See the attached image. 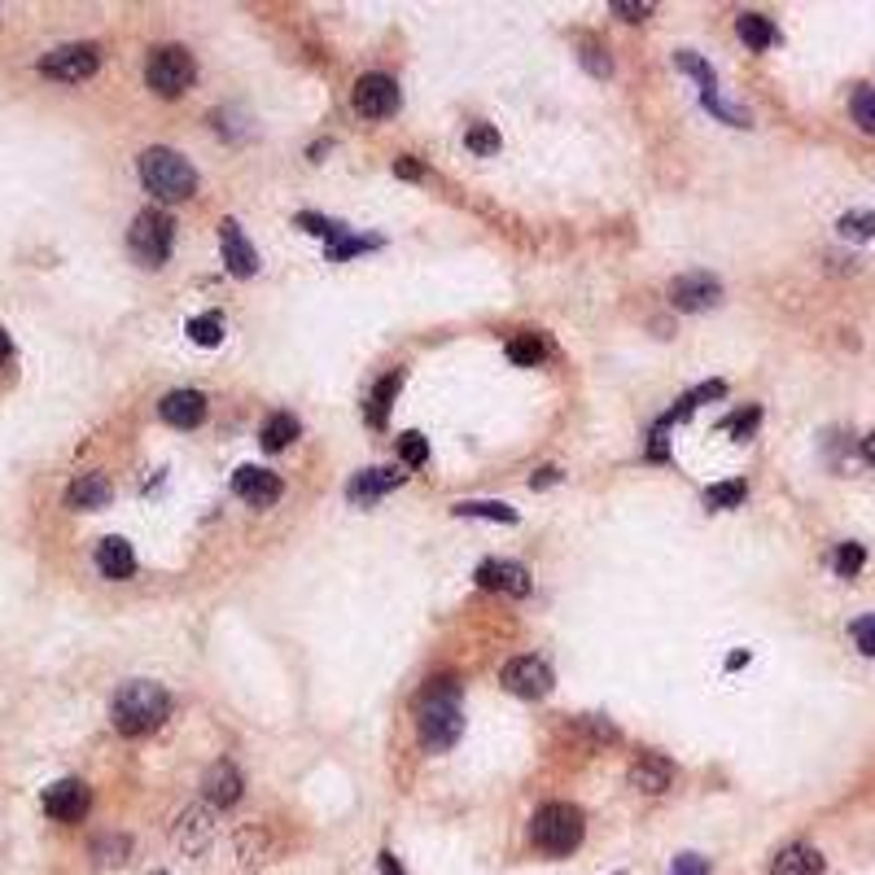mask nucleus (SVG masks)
I'll return each mask as SVG.
<instances>
[{"label": "nucleus", "mask_w": 875, "mask_h": 875, "mask_svg": "<svg viewBox=\"0 0 875 875\" xmlns=\"http://www.w3.org/2000/svg\"><path fill=\"white\" fill-rule=\"evenodd\" d=\"M416 731L430 753H446L460 731H464V710H460V683L455 678H434L416 696Z\"/></svg>", "instance_id": "obj_1"}, {"label": "nucleus", "mask_w": 875, "mask_h": 875, "mask_svg": "<svg viewBox=\"0 0 875 875\" xmlns=\"http://www.w3.org/2000/svg\"><path fill=\"white\" fill-rule=\"evenodd\" d=\"M171 714V696L162 683H149V678H132L114 692V705H110V718H114V731L119 735H149L167 723Z\"/></svg>", "instance_id": "obj_2"}, {"label": "nucleus", "mask_w": 875, "mask_h": 875, "mask_svg": "<svg viewBox=\"0 0 875 875\" xmlns=\"http://www.w3.org/2000/svg\"><path fill=\"white\" fill-rule=\"evenodd\" d=\"M137 171H141V184H145L158 202H184V198L198 193V171L189 167V158H180L175 149L167 145L145 149L141 162H137Z\"/></svg>", "instance_id": "obj_3"}, {"label": "nucleus", "mask_w": 875, "mask_h": 875, "mask_svg": "<svg viewBox=\"0 0 875 875\" xmlns=\"http://www.w3.org/2000/svg\"><path fill=\"white\" fill-rule=\"evenodd\" d=\"M583 836H586L583 809L570 802L543 805V809H534V818H530V841H534V849H543L547 858L574 854V849L583 845Z\"/></svg>", "instance_id": "obj_4"}, {"label": "nucleus", "mask_w": 875, "mask_h": 875, "mask_svg": "<svg viewBox=\"0 0 875 875\" xmlns=\"http://www.w3.org/2000/svg\"><path fill=\"white\" fill-rule=\"evenodd\" d=\"M171 245H175V219L167 211H141L132 219V232H128V250L141 268H162L171 259Z\"/></svg>", "instance_id": "obj_5"}, {"label": "nucleus", "mask_w": 875, "mask_h": 875, "mask_svg": "<svg viewBox=\"0 0 875 875\" xmlns=\"http://www.w3.org/2000/svg\"><path fill=\"white\" fill-rule=\"evenodd\" d=\"M145 79L158 97H184L193 88V79H198V62H193V53L184 44H162V49L149 53Z\"/></svg>", "instance_id": "obj_6"}, {"label": "nucleus", "mask_w": 875, "mask_h": 875, "mask_svg": "<svg viewBox=\"0 0 875 875\" xmlns=\"http://www.w3.org/2000/svg\"><path fill=\"white\" fill-rule=\"evenodd\" d=\"M101 67V49L97 44H62L53 53L40 58V74L58 79V83H79V79H92Z\"/></svg>", "instance_id": "obj_7"}, {"label": "nucleus", "mask_w": 875, "mask_h": 875, "mask_svg": "<svg viewBox=\"0 0 875 875\" xmlns=\"http://www.w3.org/2000/svg\"><path fill=\"white\" fill-rule=\"evenodd\" d=\"M552 670H547V661H539V656H512L509 665H504V687H509L512 696H525V701H543L547 692H552Z\"/></svg>", "instance_id": "obj_8"}, {"label": "nucleus", "mask_w": 875, "mask_h": 875, "mask_svg": "<svg viewBox=\"0 0 875 875\" xmlns=\"http://www.w3.org/2000/svg\"><path fill=\"white\" fill-rule=\"evenodd\" d=\"M399 105H403V97H399V83L390 74L381 71L360 74V83H355V110L364 119H390Z\"/></svg>", "instance_id": "obj_9"}, {"label": "nucleus", "mask_w": 875, "mask_h": 875, "mask_svg": "<svg viewBox=\"0 0 875 875\" xmlns=\"http://www.w3.org/2000/svg\"><path fill=\"white\" fill-rule=\"evenodd\" d=\"M232 491H237V500H245L250 509H272L276 500H281V491H285V482L272 473V469H259V464H241L237 473H232Z\"/></svg>", "instance_id": "obj_10"}, {"label": "nucleus", "mask_w": 875, "mask_h": 875, "mask_svg": "<svg viewBox=\"0 0 875 875\" xmlns=\"http://www.w3.org/2000/svg\"><path fill=\"white\" fill-rule=\"evenodd\" d=\"M718 298H723V285L710 272H687V276H674L670 281L674 311H710V306H718Z\"/></svg>", "instance_id": "obj_11"}, {"label": "nucleus", "mask_w": 875, "mask_h": 875, "mask_svg": "<svg viewBox=\"0 0 875 875\" xmlns=\"http://www.w3.org/2000/svg\"><path fill=\"white\" fill-rule=\"evenodd\" d=\"M88 805H92V793L83 780H58L44 788V814L58 823H79L88 814Z\"/></svg>", "instance_id": "obj_12"}, {"label": "nucleus", "mask_w": 875, "mask_h": 875, "mask_svg": "<svg viewBox=\"0 0 875 875\" xmlns=\"http://www.w3.org/2000/svg\"><path fill=\"white\" fill-rule=\"evenodd\" d=\"M219 245H223V263H228L232 276L245 281V276L259 272V254H254V245L245 241V232H241L237 219H223V223H219Z\"/></svg>", "instance_id": "obj_13"}, {"label": "nucleus", "mask_w": 875, "mask_h": 875, "mask_svg": "<svg viewBox=\"0 0 875 875\" xmlns=\"http://www.w3.org/2000/svg\"><path fill=\"white\" fill-rule=\"evenodd\" d=\"M162 421L175 425V430H198L207 421V394L202 390H171L162 403H158Z\"/></svg>", "instance_id": "obj_14"}, {"label": "nucleus", "mask_w": 875, "mask_h": 875, "mask_svg": "<svg viewBox=\"0 0 875 875\" xmlns=\"http://www.w3.org/2000/svg\"><path fill=\"white\" fill-rule=\"evenodd\" d=\"M477 586L504 591V595H530V570L521 561H482L477 565Z\"/></svg>", "instance_id": "obj_15"}, {"label": "nucleus", "mask_w": 875, "mask_h": 875, "mask_svg": "<svg viewBox=\"0 0 875 875\" xmlns=\"http://www.w3.org/2000/svg\"><path fill=\"white\" fill-rule=\"evenodd\" d=\"M97 570H101V579H110V583H128V579L137 574V552H132V543L119 539V534L101 539V543H97Z\"/></svg>", "instance_id": "obj_16"}, {"label": "nucleus", "mask_w": 875, "mask_h": 875, "mask_svg": "<svg viewBox=\"0 0 875 875\" xmlns=\"http://www.w3.org/2000/svg\"><path fill=\"white\" fill-rule=\"evenodd\" d=\"M211 836H215V823H211V809H207V805H193V809L180 814V823H175V845H180L184 854H202V849L211 845Z\"/></svg>", "instance_id": "obj_17"}, {"label": "nucleus", "mask_w": 875, "mask_h": 875, "mask_svg": "<svg viewBox=\"0 0 875 875\" xmlns=\"http://www.w3.org/2000/svg\"><path fill=\"white\" fill-rule=\"evenodd\" d=\"M110 500H114V486H110L105 473H79L71 482V491H67V504L74 512H97L105 509Z\"/></svg>", "instance_id": "obj_18"}, {"label": "nucleus", "mask_w": 875, "mask_h": 875, "mask_svg": "<svg viewBox=\"0 0 875 875\" xmlns=\"http://www.w3.org/2000/svg\"><path fill=\"white\" fill-rule=\"evenodd\" d=\"M674 784V766L661 757V753H640L635 762H631V788H640V793H665Z\"/></svg>", "instance_id": "obj_19"}, {"label": "nucleus", "mask_w": 875, "mask_h": 875, "mask_svg": "<svg viewBox=\"0 0 875 875\" xmlns=\"http://www.w3.org/2000/svg\"><path fill=\"white\" fill-rule=\"evenodd\" d=\"M241 788H245V784H241V771H237L232 762H215V766L207 771V780H202V793H207V802L219 805V809H223V805L241 802Z\"/></svg>", "instance_id": "obj_20"}, {"label": "nucleus", "mask_w": 875, "mask_h": 875, "mask_svg": "<svg viewBox=\"0 0 875 875\" xmlns=\"http://www.w3.org/2000/svg\"><path fill=\"white\" fill-rule=\"evenodd\" d=\"M394 486H403V473H394V469H368L360 477H351L346 500H351V504H372V500H381V495L394 491Z\"/></svg>", "instance_id": "obj_21"}, {"label": "nucleus", "mask_w": 875, "mask_h": 875, "mask_svg": "<svg viewBox=\"0 0 875 875\" xmlns=\"http://www.w3.org/2000/svg\"><path fill=\"white\" fill-rule=\"evenodd\" d=\"M771 875H823V858L809 845H788L780 849V858L771 863Z\"/></svg>", "instance_id": "obj_22"}, {"label": "nucleus", "mask_w": 875, "mask_h": 875, "mask_svg": "<svg viewBox=\"0 0 875 875\" xmlns=\"http://www.w3.org/2000/svg\"><path fill=\"white\" fill-rule=\"evenodd\" d=\"M735 36H740L753 53H766V49L780 40L775 22H771V18H762V13H740V18H735Z\"/></svg>", "instance_id": "obj_23"}, {"label": "nucleus", "mask_w": 875, "mask_h": 875, "mask_svg": "<svg viewBox=\"0 0 875 875\" xmlns=\"http://www.w3.org/2000/svg\"><path fill=\"white\" fill-rule=\"evenodd\" d=\"M298 416H290V412H272L268 421H263V430H259V438H263V446L268 451H285L293 438H298Z\"/></svg>", "instance_id": "obj_24"}, {"label": "nucleus", "mask_w": 875, "mask_h": 875, "mask_svg": "<svg viewBox=\"0 0 875 875\" xmlns=\"http://www.w3.org/2000/svg\"><path fill=\"white\" fill-rule=\"evenodd\" d=\"M674 67H678L683 74H692V79L701 83V97H714V92H718V74H714V67H710L701 53L683 49V53H674Z\"/></svg>", "instance_id": "obj_25"}, {"label": "nucleus", "mask_w": 875, "mask_h": 875, "mask_svg": "<svg viewBox=\"0 0 875 875\" xmlns=\"http://www.w3.org/2000/svg\"><path fill=\"white\" fill-rule=\"evenodd\" d=\"M455 516H482V521H504V525H512L516 521V509H509V504H500V500H460L455 504Z\"/></svg>", "instance_id": "obj_26"}, {"label": "nucleus", "mask_w": 875, "mask_h": 875, "mask_svg": "<svg viewBox=\"0 0 875 875\" xmlns=\"http://www.w3.org/2000/svg\"><path fill=\"white\" fill-rule=\"evenodd\" d=\"M128 854H132V841H128V836H97V841H92L97 867H123Z\"/></svg>", "instance_id": "obj_27"}, {"label": "nucleus", "mask_w": 875, "mask_h": 875, "mask_svg": "<svg viewBox=\"0 0 875 875\" xmlns=\"http://www.w3.org/2000/svg\"><path fill=\"white\" fill-rule=\"evenodd\" d=\"M399 385H403V376H399V372H390V376H381V381H376V390H372V408H368V421H372V425H385V412H390V403H394Z\"/></svg>", "instance_id": "obj_28"}, {"label": "nucleus", "mask_w": 875, "mask_h": 875, "mask_svg": "<svg viewBox=\"0 0 875 875\" xmlns=\"http://www.w3.org/2000/svg\"><path fill=\"white\" fill-rule=\"evenodd\" d=\"M189 338H193L198 346H219V342H223V315H219V311L193 315V320H189Z\"/></svg>", "instance_id": "obj_29"}, {"label": "nucleus", "mask_w": 875, "mask_h": 875, "mask_svg": "<svg viewBox=\"0 0 875 875\" xmlns=\"http://www.w3.org/2000/svg\"><path fill=\"white\" fill-rule=\"evenodd\" d=\"M543 355H547V346H543V338H534V333H521V338H512L509 342V360L516 368L543 364Z\"/></svg>", "instance_id": "obj_30"}, {"label": "nucleus", "mask_w": 875, "mask_h": 875, "mask_svg": "<svg viewBox=\"0 0 875 875\" xmlns=\"http://www.w3.org/2000/svg\"><path fill=\"white\" fill-rule=\"evenodd\" d=\"M744 495H748V486L744 482H718V486H710L705 491V509H740L744 504Z\"/></svg>", "instance_id": "obj_31"}, {"label": "nucleus", "mask_w": 875, "mask_h": 875, "mask_svg": "<svg viewBox=\"0 0 875 875\" xmlns=\"http://www.w3.org/2000/svg\"><path fill=\"white\" fill-rule=\"evenodd\" d=\"M841 237L845 241H872L875 237V215L872 211H849V215H841Z\"/></svg>", "instance_id": "obj_32"}, {"label": "nucleus", "mask_w": 875, "mask_h": 875, "mask_svg": "<svg viewBox=\"0 0 875 875\" xmlns=\"http://www.w3.org/2000/svg\"><path fill=\"white\" fill-rule=\"evenodd\" d=\"M298 223H302L311 237H324L329 245H338V241L346 237V223H338V219H324V215H311V211H302V215H298Z\"/></svg>", "instance_id": "obj_33"}, {"label": "nucleus", "mask_w": 875, "mask_h": 875, "mask_svg": "<svg viewBox=\"0 0 875 875\" xmlns=\"http://www.w3.org/2000/svg\"><path fill=\"white\" fill-rule=\"evenodd\" d=\"M464 145L473 149L477 158H491V153H500V132H495L491 123H473V128L464 132Z\"/></svg>", "instance_id": "obj_34"}, {"label": "nucleus", "mask_w": 875, "mask_h": 875, "mask_svg": "<svg viewBox=\"0 0 875 875\" xmlns=\"http://www.w3.org/2000/svg\"><path fill=\"white\" fill-rule=\"evenodd\" d=\"M849 110H854V123H858L863 132H872V137H875V88H872V83H863V88L854 92Z\"/></svg>", "instance_id": "obj_35"}, {"label": "nucleus", "mask_w": 875, "mask_h": 875, "mask_svg": "<svg viewBox=\"0 0 875 875\" xmlns=\"http://www.w3.org/2000/svg\"><path fill=\"white\" fill-rule=\"evenodd\" d=\"M832 565H836V574H841V579H854V574L867 565L863 543H841V547H836V556H832Z\"/></svg>", "instance_id": "obj_36"}, {"label": "nucleus", "mask_w": 875, "mask_h": 875, "mask_svg": "<svg viewBox=\"0 0 875 875\" xmlns=\"http://www.w3.org/2000/svg\"><path fill=\"white\" fill-rule=\"evenodd\" d=\"M399 455H403V464H412V469H421L425 460H430V438L416 434V430H408V434L399 438Z\"/></svg>", "instance_id": "obj_37"}, {"label": "nucleus", "mask_w": 875, "mask_h": 875, "mask_svg": "<svg viewBox=\"0 0 875 875\" xmlns=\"http://www.w3.org/2000/svg\"><path fill=\"white\" fill-rule=\"evenodd\" d=\"M701 105L710 110V114H718L723 123H731V128H748V110H740V105H727L718 92L714 97H701Z\"/></svg>", "instance_id": "obj_38"}, {"label": "nucleus", "mask_w": 875, "mask_h": 875, "mask_svg": "<svg viewBox=\"0 0 875 875\" xmlns=\"http://www.w3.org/2000/svg\"><path fill=\"white\" fill-rule=\"evenodd\" d=\"M376 245H381L376 237H351V232H346L338 245H329V259H333V263H342V259H351V254H364V250H376Z\"/></svg>", "instance_id": "obj_39"}, {"label": "nucleus", "mask_w": 875, "mask_h": 875, "mask_svg": "<svg viewBox=\"0 0 875 875\" xmlns=\"http://www.w3.org/2000/svg\"><path fill=\"white\" fill-rule=\"evenodd\" d=\"M583 67L595 79H604V74H613V62H609V53L595 44V40H583Z\"/></svg>", "instance_id": "obj_40"}, {"label": "nucleus", "mask_w": 875, "mask_h": 875, "mask_svg": "<svg viewBox=\"0 0 875 875\" xmlns=\"http://www.w3.org/2000/svg\"><path fill=\"white\" fill-rule=\"evenodd\" d=\"M757 425H762V412H757V408H748V412H735L731 421H723V430H727V434H735V438H748L753 430H757Z\"/></svg>", "instance_id": "obj_41"}, {"label": "nucleus", "mask_w": 875, "mask_h": 875, "mask_svg": "<svg viewBox=\"0 0 875 875\" xmlns=\"http://www.w3.org/2000/svg\"><path fill=\"white\" fill-rule=\"evenodd\" d=\"M849 635H854V644H858L863 653L875 656V613H867V617H858V622L849 626Z\"/></svg>", "instance_id": "obj_42"}, {"label": "nucleus", "mask_w": 875, "mask_h": 875, "mask_svg": "<svg viewBox=\"0 0 875 875\" xmlns=\"http://www.w3.org/2000/svg\"><path fill=\"white\" fill-rule=\"evenodd\" d=\"M609 9H613L617 18H626V22H644V18L653 13V4H648V0H640V4H635V0H613Z\"/></svg>", "instance_id": "obj_43"}, {"label": "nucleus", "mask_w": 875, "mask_h": 875, "mask_svg": "<svg viewBox=\"0 0 875 875\" xmlns=\"http://www.w3.org/2000/svg\"><path fill=\"white\" fill-rule=\"evenodd\" d=\"M670 875H710V867H705V858H696V854H678L674 867H670Z\"/></svg>", "instance_id": "obj_44"}, {"label": "nucleus", "mask_w": 875, "mask_h": 875, "mask_svg": "<svg viewBox=\"0 0 875 875\" xmlns=\"http://www.w3.org/2000/svg\"><path fill=\"white\" fill-rule=\"evenodd\" d=\"M394 175H403V180H421V167H416L412 158H399V162H394Z\"/></svg>", "instance_id": "obj_45"}, {"label": "nucleus", "mask_w": 875, "mask_h": 875, "mask_svg": "<svg viewBox=\"0 0 875 875\" xmlns=\"http://www.w3.org/2000/svg\"><path fill=\"white\" fill-rule=\"evenodd\" d=\"M556 482H561V473H556V469H539V473L530 477V486H539V491H543V486H556Z\"/></svg>", "instance_id": "obj_46"}, {"label": "nucleus", "mask_w": 875, "mask_h": 875, "mask_svg": "<svg viewBox=\"0 0 875 875\" xmlns=\"http://www.w3.org/2000/svg\"><path fill=\"white\" fill-rule=\"evenodd\" d=\"M381 875H403V867H399L394 854H381Z\"/></svg>", "instance_id": "obj_47"}, {"label": "nucleus", "mask_w": 875, "mask_h": 875, "mask_svg": "<svg viewBox=\"0 0 875 875\" xmlns=\"http://www.w3.org/2000/svg\"><path fill=\"white\" fill-rule=\"evenodd\" d=\"M9 351H13V346H9V333H4V329H0V364H4V360H9Z\"/></svg>", "instance_id": "obj_48"}, {"label": "nucleus", "mask_w": 875, "mask_h": 875, "mask_svg": "<svg viewBox=\"0 0 875 875\" xmlns=\"http://www.w3.org/2000/svg\"><path fill=\"white\" fill-rule=\"evenodd\" d=\"M863 455H867V460H872V464H875V434L863 438Z\"/></svg>", "instance_id": "obj_49"}, {"label": "nucleus", "mask_w": 875, "mask_h": 875, "mask_svg": "<svg viewBox=\"0 0 875 875\" xmlns=\"http://www.w3.org/2000/svg\"><path fill=\"white\" fill-rule=\"evenodd\" d=\"M727 665H731V670H735V665H748V653H731Z\"/></svg>", "instance_id": "obj_50"}, {"label": "nucleus", "mask_w": 875, "mask_h": 875, "mask_svg": "<svg viewBox=\"0 0 875 875\" xmlns=\"http://www.w3.org/2000/svg\"><path fill=\"white\" fill-rule=\"evenodd\" d=\"M153 875H167V872H153Z\"/></svg>", "instance_id": "obj_51"}]
</instances>
